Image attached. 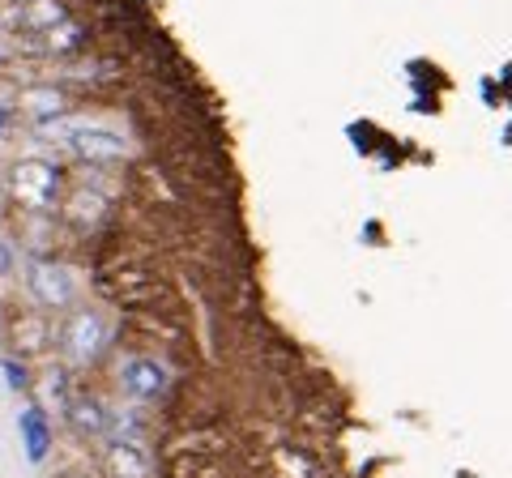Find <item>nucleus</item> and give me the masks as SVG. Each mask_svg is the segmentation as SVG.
Returning <instances> with one entry per match:
<instances>
[{
	"mask_svg": "<svg viewBox=\"0 0 512 478\" xmlns=\"http://www.w3.org/2000/svg\"><path fill=\"white\" fill-rule=\"evenodd\" d=\"M5 197L18 205L22 214H52L64 205V171L56 158H13L5 171Z\"/></svg>",
	"mask_w": 512,
	"mask_h": 478,
	"instance_id": "f257e3e1",
	"label": "nucleus"
},
{
	"mask_svg": "<svg viewBox=\"0 0 512 478\" xmlns=\"http://www.w3.org/2000/svg\"><path fill=\"white\" fill-rule=\"evenodd\" d=\"M39 137L60 141V146L69 150L77 163H86V167H116L120 158L133 154L128 137L116 133V129H107V124H69V120H56V124H47V129H39Z\"/></svg>",
	"mask_w": 512,
	"mask_h": 478,
	"instance_id": "f03ea898",
	"label": "nucleus"
},
{
	"mask_svg": "<svg viewBox=\"0 0 512 478\" xmlns=\"http://www.w3.org/2000/svg\"><path fill=\"white\" fill-rule=\"evenodd\" d=\"M107 342H111L107 316L90 304L69 308L56 325V350H60V363H69V368H90V363H99Z\"/></svg>",
	"mask_w": 512,
	"mask_h": 478,
	"instance_id": "7ed1b4c3",
	"label": "nucleus"
},
{
	"mask_svg": "<svg viewBox=\"0 0 512 478\" xmlns=\"http://www.w3.org/2000/svg\"><path fill=\"white\" fill-rule=\"evenodd\" d=\"M22 286L26 299L43 312H69L77 308V274L60 257H47V252H35V257L22 261Z\"/></svg>",
	"mask_w": 512,
	"mask_h": 478,
	"instance_id": "20e7f679",
	"label": "nucleus"
},
{
	"mask_svg": "<svg viewBox=\"0 0 512 478\" xmlns=\"http://www.w3.org/2000/svg\"><path fill=\"white\" fill-rule=\"evenodd\" d=\"M116 385H120V393L128 397V402L150 406V402H158V397H167L171 368L163 359H154V355H128V359H120V368H116Z\"/></svg>",
	"mask_w": 512,
	"mask_h": 478,
	"instance_id": "39448f33",
	"label": "nucleus"
},
{
	"mask_svg": "<svg viewBox=\"0 0 512 478\" xmlns=\"http://www.w3.org/2000/svg\"><path fill=\"white\" fill-rule=\"evenodd\" d=\"M5 333H9V350H13V359H43L47 350L56 346V325L47 321V312L43 308H18L9 316V325H5Z\"/></svg>",
	"mask_w": 512,
	"mask_h": 478,
	"instance_id": "423d86ee",
	"label": "nucleus"
},
{
	"mask_svg": "<svg viewBox=\"0 0 512 478\" xmlns=\"http://www.w3.org/2000/svg\"><path fill=\"white\" fill-rule=\"evenodd\" d=\"M69 18L73 13L64 0H13L0 22H5V30H13L18 39H30V35H43V30H52Z\"/></svg>",
	"mask_w": 512,
	"mask_h": 478,
	"instance_id": "0eeeda50",
	"label": "nucleus"
},
{
	"mask_svg": "<svg viewBox=\"0 0 512 478\" xmlns=\"http://www.w3.org/2000/svg\"><path fill=\"white\" fill-rule=\"evenodd\" d=\"M103 478H154V457L141 440L133 436H111L103 440Z\"/></svg>",
	"mask_w": 512,
	"mask_h": 478,
	"instance_id": "6e6552de",
	"label": "nucleus"
},
{
	"mask_svg": "<svg viewBox=\"0 0 512 478\" xmlns=\"http://www.w3.org/2000/svg\"><path fill=\"white\" fill-rule=\"evenodd\" d=\"M69 111H73V99L56 86H30V90L18 94V116L30 120L35 129H47V124H56V120H69Z\"/></svg>",
	"mask_w": 512,
	"mask_h": 478,
	"instance_id": "1a4fd4ad",
	"label": "nucleus"
},
{
	"mask_svg": "<svg viewBox=\"0 0 512 478\" xmlns=\"http://www.w3.org/2000/svg\"><path fill=\"white\" fill-rule=\"evenodd\" d=\"M64 423H69L77 436H86V440H103L111 432V410L99 402V397L73 393L69 410H64Z\"/></svg>",
	"mask_w": 512,
	"mask_h": 478,
	"instance_id": "9d476101",
	"label": "nucleus"
},
{
	"mask_svg": "<svg viewBox=\"0 0 512 478\" xmlns=\"http://www.w3.org/2000/svg\"><path fill=\"white\" fill-rule=\"evenodd\" d=\"M86 43V26L69 18V22H60L52 30H43V35H30V39H18L22 52H43V56H69L77 52V47Z\"/></svg>",
	"mask_w": 512,
	"mask_h": 478,
	"instance_id": "9b49d317",
	"label": "nucleus"
},
{
	"mask_svg": "<svg viewBox=\"0 0 512 478\" xmlns=\"http://www.w3.org/2000/svg\"><path fill=\"white\" fill-rule=\"evenodd\" d=\"M73 368L69 363H47V368L39 372V380H35V402L47 410V414H64L69 410V402H73V376H69Z\"/></svg>",
	"mask_w": 512,
	"mask_h": 478,
	"instance_id": "f8f14e48",
	"label": "nucleus"
},
{
	"mask_svg": "<svg viewBox=\"0 0 512 478\" xmlns=\"http://www.w3.org/2000/svg\"><path fill=\"white\" fill-rule=\"evenodd\" d=\"M60 210H64V218H69L73 227H94V222L107 214V197L103 193H69Z\"/></svg>",
	"mask_w": 512,
	"mask_h": 478,
	"instance_id": "ddd939ff",
	"label": "nucleus"
},
{
	"mask_svg": "<svg viewBox=\"0 0 512 478\" xmlns=\"http://www.w3.org/2000/svg\"><path fill=\"white\" fill-rule=\"evenodd\" d=\"M9 120H13V111H9V107H0V137H5V124H9Z\"/></svg>",
	"mask_w": 512,
	"mask_h": 478,
	"instance_id": "4468645a",
	"label": "nucleus"
},
{
	"mask_svg": "<svg viewBox=\"0 0 512 478\" xmlns=\"http://www.w3.org/2000/svg\"><path fill=\"white\" fill-rule=\"evenodd\" d=\"M9 269H13L9 265V248H0V274H9Z\"/></svg>",
	"mask_w": 512,
	"mask_h": 478,
	"instance_id": "2eb2a0df",
	"label": "nucleus"
},
{
	"mask_svg": "<svg viewBox=\"0 0 512 478\" xmlns=\"http://www.w3.org/2000/svg\"><path fill=\"white\" fill-rule=\"evenodd\" d=\"M60 478H94V474H86V470H64Z\"/></svg>",
	"mask_w": 512,
	"mask_h": 478,
	"instance_id": "dca6fc26",
	"label": "nucleus"
}]
</instances>
